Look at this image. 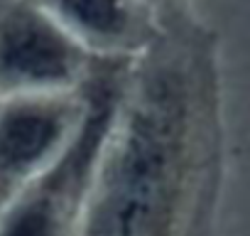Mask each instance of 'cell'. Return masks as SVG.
Masks as SVG:
<instances>
[{
    "mask_svg": "<svg viewBox=\"0 0 250 236\" xmlns=\"http://www.w3.org/2000/svg\"><path fill=\"white\" fill-rule=\"evenodd\" d=\"M223 175V94L211 32L182 15L128 64L81 236H204Z\"/></svg>",
    "mask_w": 250,
    "mask_h": 236,
    "instance_id": "cell-1",
    "label": "cell"
},
{
    "mask_svg": "<svg viewBox=\"0 0 250 236\" xmlns=\"http://www.w3.org/2000/svg\"><path fill=\"white\" fill-rule=\"evenodd\" d=\"M130 59H98L91 101L71 145L0 207V236H81L83 212L103 136Z\"/></svg>",
    "mask_w": 250,
    "mask_h": 236,
    "instance_id": "cell-2",
    "label": "cell"
},
{
    "mask_svg": "<svg viewBox=\"0 0 250 236\" xmlns=\"http://www.w3.org/2000/svg\"><path fill=\"white\" fill-rule=\"evenodd\" d=\"M96 62L35 0H0V98L79 91Z\"/></svg>",
    "mask_w": 250,
    "mask_h": 236,
    "instance_id": "cell-3",
    "label": "cell"
},
{
    "mask_svg": "<svg viewBox=\"0 0 250 236\" xmlns=\"http://www.w3.org/2000/svg\"><path fill=\"white\" fill-rule=\"evenodd\" d=\"M88 81L69 94L0 98V207L71 145L88 111Z\"/></svg>",
    "mask_w": 250,
    "mask_h": 236,
    "instance_id": "cell-4",
    "label": "cell"
},
{
    "mask_svg": "<svg viewBox=\"0 0 250 236\" xmlns=\"http://www.w3.org/2000/svg\"><path fill=\"white\" fill-rule=\"evenodd\" d=\"M98 59H135L160 32L143 0H35Z\"/></svg>",
    "mask_w": 250,
    "mask_h": 236,
    "instance_id": "cell-5",
    "label": "cell"
},
{
    "mask_svg": "<svg viewBox=\"0 0 250 236\" xmlns=\"http://www.w3.org/2000/svg\"><path fill=\"white\" fill-rule=\"evenodd\" d=\"M143 5L157 18L160 25H165L167 20H174V18L187 15L189 0H143Z\"/></svg>",
    "mask_w": 250,
    "mask_h": 236,
    "instance_id": "cell-6",
    "label": "cell"
}]
</instances>
